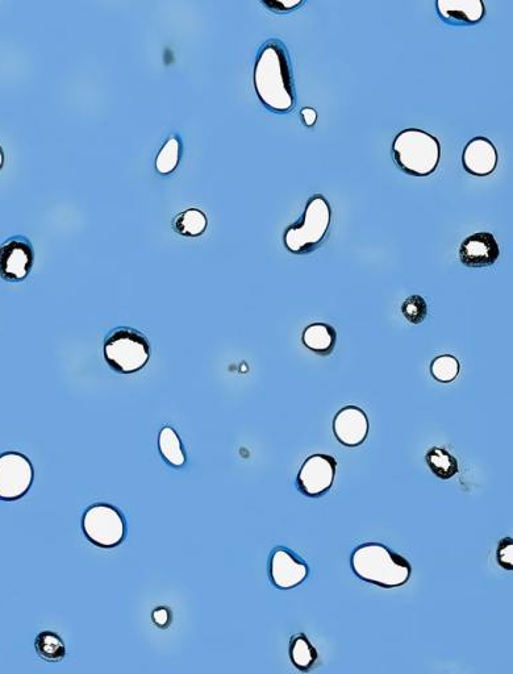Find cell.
Masks as SVG:
<instances>
[{"instance_id": "1", "label": "cell", "mask_w": 513, "mask_h": 674, "mask_svg": "<svg viewBox=\"0 0 513 674\" xmlns=\"http://www.w3.org/2000/svg\"><path fill=\"white\" fill-rule=\"evenodd\" d=\"M254 89L269 110L287 112L294 107L295 91L289 54L279 40H270L258 53Z\"/></svg>"}, {"instance_id": "2", "label": "cell", "mask_w": 513, "mask_h": 674, "mask_svg": "<svg viewBox=\"0 0 513 674\" xmlns=\"http://www.w3.org/2000/svg\"><path fill=\"white\" fill-rule=\"evenodd\" d=\"M350 564L361 580L385 589L407 584L412 573L411 564L403 556L379 543L360 545L353 552Z\"/></svg>"}, {"instance_id": "3", "label": "cell", "mask_w": 513, "mask_h": 674, "mask_svg": "<svg viewBox=\"0 0 513 674\" xmlns=\"http://www.w3.org/2000/svg\"><path fill=\"white\" fill-rule=\"evenodd\" d=\"M392 152L399 168L417 177L435 172L441 156L439 140L420 130L400 132L392 144Z\"/></svg>"}, {"instance_id": "4", "label": "cell", "mask_w": 513, "mask_h": 674, "mask_svg": "<svg viewBox=\"0 0 513 674\" xmlns=\"http://www.w3.org/2000/svg\"><path fill=\"white\" fill-rule=\"evenodd\" d=\"M149 357L150 345L147 337L133 328H115L104 340V359L115 372H139L147 365Z\"/></svg>"}, {"instance_id": "5", "label": "cell", "mask_w": 513, "mask_h": 674, "mask_svg": "<svg viewBox=\"0 0 513 674\" xmlns=\"http://www.w3.org/2000/svg\"><path fill=\"white\" fill-rule=\"evenodd\" d=\"M329 226H331V206L327 199L315 195L308 202L302 220L286 231L287 249L296 255L314 251L327 235Z\"/></svg>"}, {"instance_id": "6", "label": "cell", "mask_w": 513, "mask_h": 674, "mask_svg": "<svg viewBox=\"0 0 513 674\" xmlns=\"http://www.w3.org/2000/svg\"><path fill=\"white\" fill-rule=\"evenodd\" d=\"M83 532L99 548L111 549L122 544L125 538L123 515L110 505H94L83 515Z\"/></svg>"}, {"instance_id": "7", "label": "cell", "mask_w": 513, "mask_h": 674, "mask_svg": "<svg viewBox=\"0 0 513 674\" xmlns=\"http://www.w3.org/2000/svg\"><path fill=\"white\" fill-rule=\"evenodd\" d=\"M33 468L22 453L7 452L0 456V499L16 501L31 489Z\"/></svg>"}, {"instance_id": "8", "label": "cell", "mask_w": 513, "mask_h": 674, "mask_svg": "<svg viewBox=\"0 0 513 674\" xmlns=\"http://www.w3.org/2000/svg\"><path fill=\"white\" fill-rule=\"evenodd\" d=\"M35 261L31 241L25 236H12L0 245V277L7 282H22Z\"/></svg>"}, {"instance_id": "9", "label": "cell", "mask_w": 513, "mask_h": 674, "mask_svg": "<svg viewBox=\"0 0 513 674\" xmlns=\"http://www.w3.org/2000/svg\"><path fill=\"white\" fill-rule=\"evenodd\" d=\"M337 461L328 455L308 457L299 470L296 484L306 497L318 498L332 488L336 476Z\"/></svg>"}, {"instance_id": "10", "label": "cell", "mask_w": 513, "mask_h": 674, "mask_svg": "<svg viewBox=\"0 0 513 674\" xmlns=\"http://www.w3.org/2000/svg\"><path fill=\"white\" fill-rule=\"evenodd\" d=\"M308 576V567L290 549L279 547L271 553L270 578L278 589H293Z\"/></svg>"}, {"instance_id": "11", "label": "cell", "mask_w": 513, "mask_h": 674, "mask_svg": "<svg viewBox=\"0 0 513 674\" xmlns=\"http://www.w3.org/2000/svg\"><path fill=\"white\" fill-rule=\"evenodd\" d=\"M369 419L360 407L348 406L337 413L333 420V432L345 447H358L369 434Z\"/></svg>"}, {"instance_id": "12", "label": "cell", "mask_w": 513, "mask_h": 674, "mask_svg": "<svg viewBox=\"0 0 513 674\" xmlns=\"http://www.w3.org/2000/svg\"><path fill=\"white\" fill-rule=\"evenodd\" d=\"M499 253L495 236L489 232H478L467 237L461 244L460 259L467 268L482 269L495 264L499 259Z\"/></svg>"}, {"instance_id": "13", "label": "cell", "mask_w": 513, "mask_h": 674, "mask_svg": "<svg viewBox=\"0 0 513 674\" xmlns=\"http://www.w3.org/2000/svg\"><path fill=\"white\" fill-rule=\"evenodd\" d=\"M462 164L466 172L473 176L486 177L494 172L498 165V152L486 137H475L466 145Z\"/></svg>"}, {"instance_id": "14", "label": "cell", "mask_w": 513, "mask_h": 674, "mask_svg": "<svg viewBox=\"0 0 513 674\" xmlns=\"http://www.w3.org/2000/svg\"><path fill=\"white\" fill-rule=\"evenodd\" d=\"M437 12L446 23L471 26L481 22L486 8L482 0H437Z\"/></svg>"}, {"instance_id": "15", "label": "cell", "mask_w": 513, "mask_h": 674, "mask_svg": "<svg viewBox=\"0 0 513 674\" xmlns=\"http://www.w3.org/2000/svg\"><path fill=\"white\" fill-rule=\"evenodd\" d=\"M303 344L318 355H329L335 349L336 330L329 324H311L303 332Z\"/></svg>"}, {"instance_id": "16", "label": "cell", "mask_w": 513, "mask_h": 674, "mask_svg": "<svg viewBox=\"0 0 513 674\" xmlns=\"http://www.w3.org/2000/svg\"><path fill=\"white\" fill-rule=\"evenodd\" d=\"M158 447H160L161 455L173 467H182L186 463L182 441L173 428H162L160 436H158Z\"/></svg>"}, {"instance_id": "17", "label": "cell", "mask_w": 513, "mask_h": 674, "mask_svg": "<svg viewBox=\"0 0 513 674\" xmlns=\"http://www.w3.org/2000/svg\"><path fill=\"white\" fill-rule=\"evenodd\" d=\"M290 657L299 671L308 672L318 660V651L306 636L300 634L291 639Z\"/></svg>"}, {"instance_id": "18", "label": "cell", "mask_w": 513, "mask_h": 674, "mask_svg": "<svg viewBox=\"0 0 513 674\" xmlns=\"http://www.w3.org/2000/svg\"><path fill=\"white\" fill-rule=\"evenodd\" d=\"M35 646L41 659L49 661V663H58L65 657V644L60 636L52 631L41 632L36 638Z\"/></svg>"}, {"instance_id": "19", "label": "cell", "mask_w": 513, "mask_h": 674, "mask_svg": "<svg viewBox=\"0 0 513 674\" xmlns=\"http://www.w3.org/2000/svg\"><path fill=\"white\" fill-rule=\"evenodd\" d=\"M173 227L179 235L190 237L199 236L206 231L207 218L202 211L191 208V210H187L175 218Z\"/></svg>"}, {"instance_id": "20", "label": "cell", "mask_w": 513, "mask_h": 674, "mask_svg": "<svg viewBox=\"0 0 513 674\" xmlns=\"http://www.w3.org/2000/svg\"><path fill=\"white\" fill-rule=\"evenodd\" d=\"M427 464L441 480H449L458 472L457 460L442 448H432L427 453Z\"/></svg>"}, {"instance_id": "21", "label": "cell", "mask_w": 513, "mask_h": 674, "mask_svg": "<svg viewBox=\"0 0 513 674\" xmlns=\"http://www.w3.org/2000/svg\"><path fill=\"white\" fill-rule=\"evenodd\" d=\"M431 373L435 380L442 382V384H449V382L456 380L458 373H460V363L454 356H439L433 360Z\"/></svg>"}, {"instance_id": "22", "label": "cell", "mask_w": 513, "mask_h": 674, "mask_svg": "<svg viewBox=\"0 0 513 674\" xmlns=\"http://www.w3.org/2000/svg\"><path fill=\"white\" fill-rule=\"evenodd\" d=\"M179 144L178 137H170L168 143L161 149L160 155L157 157L156 168L158 173L169 174L177 168L179 161Z\"/></svg>"}, {"instance_id": "23", "label": "cell", "mask_w": 513, "mask_h": 674, "mask_svg": "<svg viewBox=\"0 0 513 674\" xmlns=\"http://www.w3.org/2000/svg\"><path fill=\"white\" fill-rule=\"evenodd\" d=\"M402 312L404 318H406L408 322L419 324L424 322L425 316H427V302H425V299L420 297V295H412V297L407 298L406 301H404Z\"/></svg>"}, {"instance_id": "24", "label": "cell", "mask_w": 513, "mask_h": 674, "mask_svg": "<svg viewBox=\"0 0 513 674\" xmlns=\"http://www.w3.org/2000/svg\"><path fill=\"white\" fill-rule=\"evenodd\" d=\"M262 4L270 11L277 12V14H285L302 6L304 0H261Z\"/></svg>"}, {"instance_id": "25", "label": "cell", "mask_w": 513, "mask_h": 674, "mask_svg": "<svg viewBox=\"0 0 513 674\" xmlns=\"http://www.w3.org/2000/svg\"><path fill=\"white\" fill-rule=\"evenodd\" d=\"M512 540L510 538L502 540L499 544L498 549V561L504 569L512 571L513 561H512V551H513Z\"/></svg>"}, {"instance_id": "26", "label": "cell", "mask_w": 513, "mask_h": 674, "mask_svg": "<svg viewBox=\"0 0 513 674\" xmlns=\"http://www.w3.org/2000/svg\"><path fill=\"white\" fill-rule=\"evenodd\" d=\"M302 116L304 123H306L308 127L314 126L316 119H318V114H316V111L312 110V108H303Z\"/></svg>"}, {"instance_id": "27", "label": "cell", "mask_w": 513, "mask_h": 674, "mask_svg": "<svg viewBox=\"0 0 513 674\" xmlns=\"http://www.w3.org/2000/svg\"><path fill=\"white\" fill-rule=\"evenodd\" d=\"M3 162H4L3 151L2 148H0V169H2Z\"/></svg>"}]
</instances>
